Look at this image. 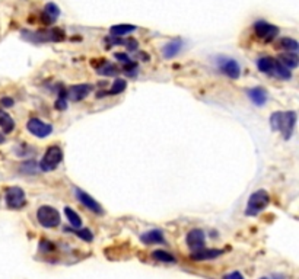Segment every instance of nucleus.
I'll return each mask as SVG.
<instances>
[{
  "label": "nucleus",
  "instance_id": "obj_1",
  "mask_svg": "<svg viewBox=\"0 0 299 279\" xmlns=\"http://www.w3.org/2000/svg\"><path fill=\"white\" fill-rule=\"evenodd\" d=\"M295 125H296V112L295 110H286V112L278 110V112H273L270 117L271 130L279 131L283 140H286V141L292 137Z\"/></svg>",
  "mask_w": 299,
  "mask_h": 279
},
{
  "label": "nucleus",
  "instance_id": "obj_2",
  "mask_svg": "<svg viewBox=\"0 0 299 279\" xmlns=\"http://www.w3.org/2000/svg\"><path fill=\"white\" fill-rule=\"evenodd\" d=\"M22 38L34 44L41 42H60L66 38V34L60 28H50V30L37 31V32H22Z\"/></svg>",
  "mask_w": 299,
  "mask_h": 279
},
{
  "label": "nucleus",
  "instance_id": "obj_3",
  "mask_svg": "<svg viewBox=\"0 0 299 279\" xmlns=\"http://www.w3.org/2000/svg\"><path fill=\"white\" fill-rule=\"evenodd\" d=\"M270 204V195L266 189H258L251 193L250 200H248L247 209H245V215L248 217H254L260 214L263 209L267 208Z\"/></svg>",
  "mask_w": 299,
  "mask_h": 279
},
{
  "label": "nucleus",
  "instance_id": "obj_4",
  "mask_svg": "<svg viewBox=\"0 0 299 279\" xmlns=\"http://www.w3.org/2000/svg\"><path fill=\"white\" fill-rule=\"evenodd\" d=\"M63 160V150L59 146H50L45 150L41 161L38 164V168L42 172H53L54 169L59 168V164Z\"/></svg>",
  "mask_w": 299,
  "mask_h": 279
},
{
  "label": "nucleus",
  "instance_id": "obj_5",
  "mask_svg": "<svg viewBox=\"0 0 299 279\" xmlns=\"http://www.w3.org/2000/svg\"><path fill=\"white\" fill-rule=\"evenodd\" d=\"M37 219L38 222L41 224L42 227L45 229H54V227H59L60 226V212L54 207L50 205H42L37 211Z\"/></svg>",
  "mask_w": 299,
  "mask_h": 279
},
{
  "label": "nucleus",
  "instance_id": "obj_6",
  "mask_svg": "<svg viewBox=\"0 0 299 279\" xmlns=\"http://www.w3.org/2000/svg\"><path fill=\"white\" fill-rule=\"evenodd\" d=\"M216 66L219 71L222 74H225L227 77L232 80H238L241 76V66L237 60L225 57V55H219L216 57Z\"/></svg>",
  "mask_w": 299,
  "mask_h": 279
},
{
  "label": "nucleus",
  "instance_id": "obj_7",
  "mask_svg": "<svg viewBox=\"0 0 299 279\" xmlns=\"http://www.w3.org/2000/svg\"><path fill=\"white\" fill-rule=\"evenodd\" d=\"M5 201L8 208L21 209L27 205V195L19 186H11L5 193Z\"/></svg>",
  "mask_w": 299,
  "mask_h": 279
},
{
  "label": "nucleus",
  "instance_id": "obj_8",
  "mask_svg": "<svg viewBox=\"0 0 299 279\" xmlns=\"http://www.w3.org/2000/svg\"><path fill=\"white\" fill-rule=\"evenodd\" d=\"M254 32L257 35V38H260L264 42H270V41L276 40L279 35V28L276 25L266 22V20H257L254 23Z\"/></svg>",
  "mask_w": 299,
  "mask_h": 279
},
{
  "label": "nucleus",
  "instance_id": "obj_9",
  "mask_svg": "<svg viewBox=\"0 0 299 279\" xmlns=\"http://www.w3.org/2000/svg\"><path fill=\"white\" fill-rule=\"evenodd\" d=\"M27 130L37 138H47L53 134V125L38 118H31L27 122Z\"/></svg>",
  "mask_w": 299,
  "mask_h": 279
},
{
  "label": "nucleus",
  "instance_id": "obj_10",
  "mask_svg": "<svg viewBox=\"0 0 299 279\" xmlns=\"http://www.w3.org/2000/svg\"><path fill=\"white\" fill-rule=\"evenodd\" d=\"M74 195H76L78 201H79L86 209L92 211L95 214H104L103 205H101L98 201H95V198H92L89 193H86L85 190L79 189V188H74Z\"/></svg>",
  "mask_w": 299,
  "mask_h": 279
},
{
  "label": "nucleus",
  "instance_id": "obj_11",
  "mask_svg": "<svg viewBox=\"0 0 299 279\" xmlns=\"http://www.w3.org/2000/svg\"><path fill=\"white\" fill-rule=\"evenodd\" d=\"M92 92V85H86V83H81V85H73L67 89V98L73 102H81L83 100L89 93Z\"/></svg>",
  "mask_w": 299,
  "mask_h": 279
},
{
  "label": "nucleus",
  "instance_id": "obj_12",
  "mask_svg": "<svg viewBox=\"0 0 299 279\" xmlns=\"http://www.w3.org/2000/svg\"><path fill=\"white\" fill-rule=\"evenodd\" d=\"M186 241L187 246H188L190 249H202V247H205V233L198 229L191 230V231H188V234H187Z\"/></svg>",
  "mask_w": 299,
  "mask_h": 279
},
{
  "label": "nucleus",
  "instance_id": "obj_13",
  "mask_svg": "<svg viewBox=\"0 0 299 279\" xmlns=\"http://www.w3.org/2000/svg\"><path fill=\"white\" fill-rule=\"evenodd\" d=\"M222 253H223V250L206 249V247H202V249H197L191 253V259L197 260V262H202V260H212V259H216V258H219Z\"/></svg>",
  "mask_w": 299,
  "mask_h": 279
},
{
  "label": "nucleus",
  "instance_id": "obj_14",
  "mask_svg": "<svg viewBox=\"0 0 299 279\" xmlns=\"http://www.w3.org/2000/svg\"><path fill=\"white\" fill-rule=\"evenodd\" d=\"M248 98L250 100L256 105V106H263V105H266V102L268 99V93L267 90L264 89V88H253V89H250L247 92Z\"/></svg>",
  "mask_w": 299,
  "mask_h": 279
},
{
  "label": "nucleus",
  "instance_id": "obj_15",
  "mask_svg": "<svg viewBox=\"0 0 299 279\" xmlns=\"http://www.w3.org/2000/svg\"><path fill=\"white\" fill-rule=\"evenodd\" d=\"M60 13H62V10L60 8L56 5V3H47L45 6H44V9H42V18H44V22L47 23V25H52L54 23L56 20L59 19V16H60Z\"/></svg>",
  "mask_w": 299,
  "mask_h": 279
},
{
  "label": "nucleus",
  "instance_id": "obj_16",
  "mask_svg": "<svg viewBox=\"0 0 299 279\" xmlns=\"http://www.w3.org/2000/svg\"><path fill=\"white\" fill-rule=\"evenodd\" d=\"M114 57L120 61V63H123V71H126L129 76H134L137 73V63L132 60L127 54H124V52H115Z\"/></svg>",
  "mask_w": 299,
  "mask_h": 279
},
{
  "label": "nucleus",
  "instance_id": "obj_17",
  "mask_svg": "<svg viewBox=\"0 0 299 279\" xmlns=\"http://www.w3.org/2000/svg\"><path fill=\"white\" fill-rule=\"evenodd\" d=\"M140 240L144 244H164L165 239H164V233L161 230H151L146 231L140 236Z\"/></svg>",
  "mask_w": 299,
  "mask_h": 279
},
{
  "label": "nucleus",
  "instance_id": "obj_18",
  "mask_svg": "<svg viewBox=\"0 0 299 279\" xmlns=\"http://www.w3.org/2000/svg\"><path fill=\"white\" fill-rule=\"evenodd\" d=\"M137 30L134 25H130V23H118V25H114L110 28V37H114V38H123L126 35L132 34L134 31Z\"/></svg>",
  "mask_w": 299,
  "mask_h": 279
},
{
  "label": "nucleus",
  "instance_id": "obj_19",
  "mask_svg": "<svg viewBox=\"0 0 299 279\" xmlns=\"http://www.w3.org/2000/svg\"><path fill=\"white\" fill-rule=\"evenodd\" d=\"M181 48H183V41L172 40L164 45V48H162V54H164V57H165V59H174L176 55L180 54Z\"/></svg>",
  "mask_w": 299,
  "mask_h": 279
},
{
  "label": "nucleus",
  "instance_id": "obj_20",
  "mask_svg": "<svg viewBox=\"0 0 299 279\" xmlns=\"http://www.w3.org/2000/svg\"><path fill=\"white\" fill-rule=\"evenodd\" d=\"M275 64H276V60L273 57H268V55H264V57H260L257 60V67L261 73L264 74H273V70H275Z\"/></svg>",
  "mask_w": 299,
  "mask_h": 279
},
{
  "label": "nucleus",
  "instance_id": "obj_21",
  "mask_svg": "<svg viewBox=\"0 0 299 279\" xmlns=\"http://www.w3.org/2000/svg\"><path fill=\"white\" fill-rule=\"evenodd\" d=\"M279 61L289 70H295L299 64V57L296 52H285L279 55Z\"/></svg>",
  "mask_w": 299,
  "mask_h": 279
},
{
  "label": "nucleus",
  "instance_id": "obj_22",
  "mask_svg": "<svg viewBox=\"0 0 299 279\" xmlns=\"http://www.w3.org/2000/svg\"><path fill=\"white\" fill-rule=\"evenodd\" d=\"M0 128L5 134H11L15 130V121L6 110L0 109Z\"/></svg>",
  "mask_w": 299,
  "mask_h": 279
},
{
  "label": "nucleus",
  "instance_id": "obj_23",
  "mask_svg": "<svg viewBox=\"0 0 299 279\" xmlns=\"http://www.w3.org/2000/svg\"><path fill=\"white\" fill-rule=\"evenodd\" d=\"M64 215H66V218H67L69 224L72 226L73 229H81L82 227V218H81V215L73 208L66 207L64 208Z\"/></svg>",
  "mask_w": 299,
  "mask_h": 279
},
{
  "label": "nucleus",
  "instance_id": "obj_24",
  "mask_svg": "<svg viewBox=\"0 0 299 279\" xmlns=\"http://www.w3.org/2000/svg\"><path fill=\"white\" fill-rule=\"evenodd\" d=\"M271 76H276V77H279V79L282 80H289L292 79V70L286 69L280 61L276 60L275 70H273V74H271Z\"/></svg>",
  "mask_w": 299,
  "mask_h": 279
},
{
  "label": "nucleus",
  "instance_id": "obj_25",
  "mask_svg": "<svg viewBox=\"0 0 299 279\" xmlns=\"http://www.w3.org/2000/svg\"><path fill=\"white\" fill-rule=\"evenodd\" d=\"M279 45H280V48L286 50L288 52H296V51L299 50L298 41L293 40V38H290V37H285V38H282V40L279 41Z\"/></svg>",
  "mask_w": 299,
  "mask_h": 279
},
{
  "label": "nucleus",
  "instance_id": "obj_26",
  "mask_svg": "<svg viewBox=\"0 0 299 279\" xmlns=\"http://www.w3.org/2000/svg\"><path fill=\"white\" fill-rule=\"evenodd\" d=\"M127 88V81L124 79H115L114 80L113 86H111V89L108 90V92H103V93H107V95H110V96H115V95H120V93H123L124 90Z\"/></svg>",
  "mask_w": 299,
  "mask_h": 279
},
{
  "label": "nucleus",
  "instance_id": "obj_27",
  "mask_svg": "<svg viewBox=\"0 0 299 279\" xmlns=\"http://www.w3.org/2000/svg\"><path fill=\"white\" fill-rule=\"evenodd\" d=\"M152 258L155 260H159V262H165V263H171V262H176V258L174 255L168 253L165 250H155L152 253Z\"/></svg>",
  "mask_w": 299,
  "mask_h": 279
},
{
  "label": "nucleus",
  "instance_id": "obj_28",
  "mask_svg": "<svg viewBox=\"0 0 299 279\" xmlns=\"http://www.w3.org/2000/svg\"><path fill=\"white\" fill-rule=\"evenodd\" d=\"M19 170H21L22 173H25V175H34V173H37V172L40 170V168H38V164H37L34 160H31V161L22 163Z\"/></svg>",
  "mask_w": 299,
  "mask_h": 279
},
{
  "label": "nucleus",
  "instance_id": "obj_29",
  "mask_svg": "<svg viewBox=\"0 0 299 279\" xmlns=\"http://www.w3.org/2000/svg\"><path fill=\"white\" fill-rule=\"evenodd\" d=\"M118 71H120V70L117 69L115 66L110 64V63H105V61H104V66H101V67L98 69V73L103 74V76H115Z\"/></svg>",
  "mask_w": 299,
  "mask_h": 279
},
{
  "label": "nucleus",
  "instance_id": "obj_30",
  "mask_svg": "<svg viewBox=\"0 0 299 279\" xmlns=\"http://www.w3.org/2000/svg\"><path fill=\"white\" fill-rule=\"evenodd\" d=\"M56 108L59 110H64L67 108V90L66 89L59 92V99L56 102Z\"/></svg>",
  "mask_w": 299,
  "mask_h": 279
},
{
  "label": "nucleus",
  "instance_id": "obj_31",
  "mask_svg": "<svg viewBox=\"0 0 299 279\" xmlns=\"http://www.w3.org/2000/svg\"><path fill=\"white\" fill-rule=\"evenodd\" d=\"M73 233L78 236V237H81V239L83 240V241H92L93 240V236H92V231L88 229H74L73 230Z\"/></svg>",
  "mask_w": 299,
  "mask_h": 279
},
{
  "label": "nucleus",
  "instance_id": "obj_32",
  "mask_svg": "<svg viewBox=\"0 0 299 279\" xmlns=\"http://www.w3.org/2000/svg\"><path fill=\"white\" fill-rule=\"evenodd\" d=\"M13 103H15V100L9 98V96H5V98L0 99V105L5 106V108H11V106H13Z\"/></svg>",
  "mask_w": 299,
  "mask_h": 279
},
{
  "label": "nucleus",
  "instance_id": "obj_33",
  "mask_svg": "<svg viewBox=\"0 0 299 279\" xmlns=\"http://www.w3.org/2000/svg\"><path fill=\"white\" fill-rule=\"evenodd\" d=\"M223 279H244V276H242L239 272H232V273H228V275H225Z\"/></svg>",
  "mask_w": 299,
  "mask_h": 279
},
{
  "label": "nucleus",
  "instance_id": "obj_34",
  "mask_svg": "<svg viewBox=\"0 0 299 279\" xmlns=\"http://www.w3.org/2000/svg\"><path fill=\"white\" fill-rule=\"evenodd\" d=\"M5 141H6V138H5V134H2V132H0V144H5Z\"/></svg>",
  "mask_w": 299,
  "mask_h": 279
},
{
  "label": "nucleus",
  "instance_id": "obj_35",
  "mask_svg": "<svg viewBox=\"0 0 299 279\" xmlns=\"http://www.w3.org/2000/svg\"><path fill=\"white\" fill-rule=\"evenodd\" d=\"M261 279H268V278H261Z\"/></svg>",
  "mask_w": 299,
  "mask_h": 279
}]
</instances>
